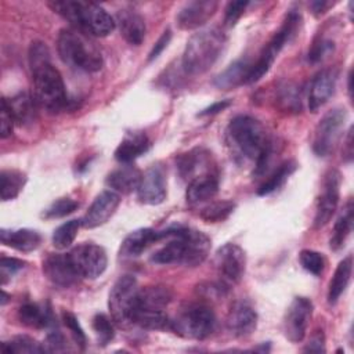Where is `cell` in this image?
Here are the masks:
<instances>
[{
	"mask_svg": "<svg viewBox=\"0 0 354 354\" xmlns=\"http://www.w3.org/2000/svg\"><path fill=\"white\" fill-rule=\"evenodd\" d=\"M58 55L64 64L84 72H97L102 68L104 59L95 43L83 32L73 28H64L57 37Z\"/></svg>",
	"mask_w": 354,
	"mask_h": 354,
	"instance_id": "5",
	"label": "cell"
},
{
	"mask_svg": "<svg viewBox=\"0 0 354 354\" xmlns=\"http://www.w3.org/2000/svg\"><path fill=\"white\" fill-rule=\"evenodd\" d=\"M325 336L322 330H317L308 340L304 351L307 353H325Z\"/></svg>",
	"mask_w": 354,
	"mask_h": 354,
	"instance_id": "50",
	"label": "cell"
},
{
	"mask_svg": "<svg viewBox=\"0 0 354 354\" xmlns=\"http://www.w3.org/2000/svg\"><path fill=\"white\" fill-rule=\"evenodd\" d=\"M120 203V196L112 189L102 191L95 196L93 203L82 218V225L86 228H95L105 224L116 212Z\"/></svg>",
	"mask_w": 354,
	"mask_h": 354,
	"instance_id": "16",
	"label": "cell"
},
{
	"mask_svg": "<svg viewBox=\"0 0 354 354\" xmlns=\"http://www.w3.org/2000/svg\"><path fill=\"white\" fill-rule=\"evenodd\" d=\"M142 173L133 163H122L118 169L112 170L106 177V184L118 194H130L137 191Z\"/></svg>",
	"mask_w": 354,
	"mask_h": 354,
	"instance_id": "24",
	"label": "cell"
},
{
	"mask_svg": "<svg viewBox=\"0 0 354 354\" xmlns=\"http://www.w3.org/2000/svg\"><path fill=\"white\" fill-rule=\"evenodd\" d=\"M353 272V257L346 256L336 267L328 288V303L335 304L346 292Z\"/></svg>",
	"mask_w": 354,
	"mask_h": 354,
	"instance_id": "31",
	"label": "cell"
},
{
	"mask_svg": "<svg viewBox=\"0 0 354 354\" xmlns=\"http://www.w3.org/2000/svg\"><path fill=\"white\" fill-rule=\"evenodd\" d=\"M62 321H64V325L71 332L72 339L75 340V343L82 350H84V347H86V335H84L77 318L75 317V314L71 313V311H62Z\"/></svg>",
	"mask_w": 354,
	"mask_h": 354,
	"instance_id": "43",
	"label": "cell"
},
{
	"mask_svg": "<svg viewBox=\"0 0 354 354\" xmlns=\"http://www.w3.org/2000/svg\"><path fill=\"white\" fill-rule=\"evenodd\" d=\"M68 254L80 278L95 279L106 270V252L102 246L93 242L80 243L75 246Z\"/></svg>",
	"mask_w": 354,
	"mask_h": 354,
	"instance_id": "10",
	"label": "cell"
},
{
	"mask_svg": "<svg viewBox=\"0 0 354 354\" xmlns=\"http://www.w3.org/2000/svg\"><path fill=\"white\" fill-rule=\"evenodd\" d=\"M218 191V178L216 173L203 174L188 183L185 198L191 206H198L213 199Z\"/></svg>",
	"mask_w": 354,
	"mask_h": 354,
	"instance_id": "25",
	"label": "cell"
},
{
	"mask_svg": "<svg viewBox=\"0 0 354 354\" xmlns=\"http://www.w3.org/2000/svg\"><path fill=\"white\" fill-rule=\"evenodd\" d=\"M235 209V203L232 201H220L212 202L201 209L199 216L207 223H220L224 221Z\"/></svg>",
	"mask_w": 354,
	"mask_h": 354,
	"instance_id": "38",
	"label": "cell"
},
{
	"mask_svg": "<svg viewBox=\"0 0 354 354\" xmlns=\"http://www.w3.org/2000/svg\"><path fill=\"white\" fill-rule=\"evenodd\" d=\"M43 272L50 282L61 288H69L80 278L68 253H50L43 261Z\"/></svg>",
	"mask_w": 354,
	"mask_h": 354,
	"instance_id": "17",
	"label": "cell"
},
{
	"mask_svg": "<svg viewBox=\"0 0 354 354\" xmlns=\"http://www.w3.org/2000/svg\"><path fill=\"white\" fill-rule=\"evenodd\" d=\"M333 48H335V44H333L332 40H329V39H319V40H317L311 46L307 58H308V61L311 64L321 62V61H324L326 57H329L332 54Z\"/></svg>",
	"mask_w": 354,
	"mask_h": 354,
	"instance_id": "44",
	"label": "cell"
},
{
	"mask_svg": "<svg viewBox=\"0 0 354 354\" xmlns=\"http://www.w3.org/2000/svg\"><path fill=\"white\" fill-rule=\"evenodd\" d=\"M80 225H82V220H76V218L61 224L58 228L54 230L53 245L61 250L69 248L73 243Z\"/></svg>",
	"mask_w": 354,
	"mask_h": 354,
	"instance_id": "37",
	"label": "cell"
},
{
	"mask_svg": "<svg viewBox=\"0 0 354 354\" xmlns=\"http://www.w3.org/2000/svg\"><path fill=\"white\" fill-rule=\"evenodd\" d=\"M93 329L97 335V339L100 342V344L105 346L108 344L113 336H115V332H113V325L111 322V319L105 315V314H95L94 318H93Z\"/></svg>",
	"mask_w": 354,
	"mask_h": 354,
	"instance_id": "42",
	"label": "cell"
},
{
	"mask_svg": "<svg viewBox=\"0 0 354 354\" xmlns=\"http://www.w3.org/2000/svg\"><path fill=\"white\" fill-rule=\"evenodd\" d=\"M216 267L224 283H238L246 268V254L236 243H225L216 252Z\"/></svg>",
	"mask_w": 354,
	"mask_h": 354,
	"instance_id": "13",
	"label": "cell"
},
{
	"mask_svg": "<svg viewBox=\"0 0 354 354\" xmlns=\"http://www.w3.org/2000/svg\"><path fill=\"white\" fill-rule=\"evenodd\" d=\"M311 315L313 301L301 296L295 297L288 306L282 321L285 337L292 343H300L306 337Z\"/></svg>",
	"mask_w": 354,
	"mask_h": 354,
	"instance_id": "11",
	"label": "cell"
},
{
	"mask_svg": "<svg viewBox=\"0 0 354 354\" xmlns=\"http://www.w3.org/2000/svg\"><path fill=\"white\" fill-rule=\"evenodd\" d=\"M173 300V293L167 286L152 285L145 286L138 290L136 308L140 310H152V311H165V308Z\"/></svg>",
	"mask_w": 354,
	"mask_h": 354,
	"instance_id": "27",
	"label": "cell"
},
{
	"mask_svg": "<svg viewBox=\"0 0 354 354\" xmlns=\"http://www.w3.org/2000/svg\"><path fill=\"white\" fill-rule=\"evenodd\" d=\"M278 102L281 106L290 112H297L301 108V98H300V90L295 84H285L281 87L278 94Z\"/></svg>",
	"mask_w": 354,
	"mask_h": 354,
	"instance_id": "40",
	"label": "cell"
},
{
	"mask_svg": "<svg viewBox=\"0 0 354 354\" xmlns=\"http://www.w3.org/2000/svg\"><path fill=\"white\" fill-rule=\"evenodd\" d=\"M166 173L160 165H152L148 167L141 177L137 188V198L145 205H159L166 199Z\"/></svg>",
	"mask_w": 354,
	"mask_h": 354,
	"instance_id": "15",
	"label": "cell"
},
{
	"mask_svg": "<svg viewBox=\"0 0 354 354\" xmlns=\"http://www.w3.org/2000/svg\"><path fill=\"white\" fill-rule=\"evenodd\" d=\"M138 290L137 279L133 275H123L113 283L108 297V308L116 325L127 326L133 324Z\"/></svg>",
	"mask_w": 354,
	"mask_h": 354,
	"instance_id": "8",
	"label": "cell"
},
{
	"mask_svg": "<svg viewBox=\"0 0 354 354\" xmlns=\"http://www.w3.org/2000/svg\"><path fill=\"white\" fill-rule=\"evenodd\" d=\"M227 140L236 155L254 162V173L264 171L271 156V141L264 126L249 115L235 116L227 127Z\"/></svg>",
	"mask_w": 354,
	"mask_h": 354,
	"instance_id": "2",
	"label": "cell"
},
{
	"mask_svg": "<svg viewBox=\"0 0 354 354\" xmlns=\"http://www.w3.org/2000/svg\"><path fill=\"white\" fill-rule=\"evenodd\" d=\"M1 100L6 102L11 116L17 124L26 126L36 120L39 104L35 100L33 94L22 91V93L15 94L11 98L3 97Z\"/></svg>",
	"mask_w": 354,
	"mask_h": 354,
	"instance_id": "23",
	"label": "cell"
},
{
	"mask_svg": "<svg viewBox=\"0 0 354 354\" xmlns=\"http://www.w3.org/2000/svg\"><path fill=\"white\" fill-rule=\"evenodd\" d=\"M14 119L6 105V102L1 100V122H0V137L4 140L11 136L12 129H14Z\"/></svg>",
	"mask_w": 354,
	"mask_h": 354,
	"instance_id": "48",
	"label": "cell"
},
{
	"mask_svg": "<svg viewBox=\"0 0 354 354\" xmlns=\"http://www.w3.org/2000/svg\"><path fill=\"white\" fill-rule=\"evenodd\" d=\"M18 318L24 325H26L29 328H35V329L46 328L50 324H53L51 310L46 306H41L37 303H30V301H28L19 307Z\"/></svg>",
	"mask_w": 354,
	"mask_h": 354,
	"instance_id": "32",
	"label": "cell"
},
{
	"mask_svg": "<svg viewBox=\"0 0 354 354\" xmlns=\"http://www.w3.org/2000/svg\"><path fill=\"white\" fill-rule=\"evenodd\" d=\"M177 169L180 176L187 181H191L192 178L203 174L213 173L210 170V155L202 148H195L187 153L180 155L177 159Z\"/></svg>",
	"mask_w": 354,
	"mask_h": 354,
	"instance_id": "21",
	"label": "cell"
},
{
	"mask_svg": "<svg viewBox=\"0 0 354 354\" xmlns=\"http://www.w3.org/2000/svg\"><path fill=\"white\" fill-rule=\"evenodd\" d=\"M230 101L228 100H223V101H217V102H214V104H212L210 106H207V108H205L203 111H201L199 113H198V116H207V115H216V113H218V112H221V111H224L225 108H228L230 106Z\"/></svg>",
	"mask_w": 354,
	"mask_h": 354,
	"instance_id": "51",
	"label": "cell"
},
{
	"mask_svg": "<svg viewBox=\"0 0 354 354\" xmlns=\"http://www.w3.org/2000/svg\"><path fill=\"white\" fill-rule=\"evenodd\" d=\"M346 122L347 111L344 108H333L321 118L313 138V151L317 156L325 158L335 151L343 136Z\"/></svg>",
	"mask_w": 354,
	"mask_h": 354,
	"instance_id": "9",
	"label": "cell"
},
{
	"mask_svg": "<svg viewBox=\"0 0 354 354\" xmlns=\"http://www.w3.org/2000/svg\"><path fill=\"white\" fill-rule=\"evenodd\" d=\"M227 37L218 28H206L189 37L181 58V66L189 76L207 72L221 55Z\"/></svg>",
	"mask_w": 354,
	"mask_h": 354,
	"instance_id": "4",
	"label": "cell"
},
{
	"mask_svg": "<svg viewBox=\"0 0 354 354\" xmlns=\"http://www.w3.org/2000/svg\"><path fill=\"white\" fill-rule=\"evenodd\" d=\"M332 6V3L330 1H313L311 4H310V7H311V10H313V12L315 14V15H319V14H324L325 11H326V8L328 7H330Z\"/></svg>",
	"mask_w": 354,
	"mask_h": 354,
	"instance_id": "53",
	"label": "cell"
},
{
	"mask_svg": "<svg viewBox=\"0 0 354 354\" xmlns=\"http://www.w3.org/2000/svg\"><path fill=\"white\" fill-rule=\"evenodd\" d=\"M218 3L214 0H194L184 4L177 12L178 28L192 30L205 25L217 11Z\"/></svg>",
	"mask_w": 354,
	"mask_h": 354,
	"instance_id": "18",
	"label": "cell"
},
{
	"mask_svg": "<svg viewBox=\"0 0 354 354\" xmlns=\"http://www.w3.org/2000/svg\"><path fill=\"white\" fill-rule=\"evenodd\" d=\"M250 66L252 62L249 59H236L214 77L213 84L220 90H231L246 84Z\"/></svg>",
	"mask_w": 354,
	"mask_h": 354,
	"instance_id": "28",
	"label": "cell"
},
{
	"mask_svg": "<svg viewBox=\"0 0 354 354\" xmlns=\"http://www.w3.org/2000/svg\"><path fill=\"white\" fill-rule=\"evenodd\" d=\"M183 245V266L196 267L202 264L210 252V238L198 230L187 227H174Z\"/></svg>",
	"mask_w": 354,
	"mask_h": 354,
	"instance_id": "14",
	"label": "cell"
},
{
	"mask_svg": "<svg viewBox=\"0 0 354 354\" xmlns=\"http://www.w3.org/2000/svg\"><path fill=\"white\" fill-rule=\"evenodd\" d=\"M257 326V313L248 300H236L227 315V328L235 337L249 336Z\"/></svg>",
	"mask_w": 354,
	"mask_h": 354,
	"instance_id": "19",
	"label": "cell"
},
{
	"mask_svg": "<svg viewBox=\"0 0 354 354\" xmlns=\"http://www.w3.org/2000/svg\"><path fill=\"white\" fill-rule=\"evenodd\" d=\"M48 6L53 11L66 19L73 29L86 35L104 37L116 26L115 19L100 4L82 0H55Z\"/></svg>",
	"mask_w": 354,
	"mask_h": 354,
	"instance_id": "3",
	"label": "cell"
},
{
	"mask_svg": "<svg viewBox=\"0 0 354 354\" xmlns=\"http://www.w3.org/2000/svg\"><path fill=\"white\" fill-rule=\"evenodd\" d=\"M248 1H230L225 7V17H224V22L227 26H234L236 24V21L242 17L243 11L248 7Z\"/></svg>",
	"mask_w": 354,
	"mask_h": 354,
	"instance_id": "45",
	"label": "cell"
},
{
	"mask_svg": "<svg viewBox=\"0 0 354 354\" xmlns=\"http://www.w3.org/2000/svg\"><path fill=\"white\" fill-rule=\"evenodd\" d=\"M160 231L152 228H138L130 232L120 246V256L123 257H137L145 252L151 245L160 241Z\"/></svg>",
	"mask_w": 354,
	"mask_h": 354,
	"instance_id": "26",
	"label": "cell"
},
{
	"mask_svg": "<svg viewBox=\"0 0 354 354\" xmlns=\"http://www.w3.org/2000/svg\"><path fill=\"white\" fill-rule=\"evenodd\" d=\"M296 170V163L292 160H288L285 163H282L257 189V194L260 196L268 195L274 191H277L281 185H283V183L288 180V177Z\"/></svg>",
	"mask_w": 354,
	"mask_h": 354,
	"instance_id": "36",
	"label": "cell"
},
{
	"mask_svg": "<svg viewBox=\"0 0 354 354\" xmlns=\"http://www.w3.org/2000/svg\"><path fill=\"white\" fill-rule=\"evenodd\" d=\"M170 39H171V32L170 29H166L162 36L158 39V41L153 44L152 50L149 51L148 54V61H153L155 58H158L160 55V53L167 47V44L170 43Z\"/></svg>",
	"mask_w": 354,
	"mask_h": 354,
	"instance_id": "49",
	"label": "cell"
},
{
	"mask_svg": "<svg viewBox=\"0 0 354 354\" xmlns=\"http://www.w3.org/2000/svg\"><path fill=\"white\" fill-rule=\"evenodd\" d=\"M43 348L44 353H59L66 350V343H65V337L62 336V333L59 330H51L46 340L43 342Z\"/></svg>",
	"mask_w": 354,
	"mask_h": 354,
	"instance_id": "46",
	"label": "cell"
},
{
	"mask_svg": "<svg viewBox=\"0 0 354 354\" xmlns=\"http://www.w3.org/2000/svg\"><path fill=\"white\" fill-rule=\"evenodd\" d=\"M216 326L213 310L205 303H189L183 307L174 318L170 319L169 328L178 336L191 340H203L212 335Z\"/></svg>",
	"mask_w": 354,
	"mask_h": 354,
	"instance_id": "6",
	"label": "cell"
},
{
	"mask_svg": "<svg viewBox=\"0 0 354 354\" xmlns=\"http://www.w3.org/2000/svg\"><path fill=\"white\" fill-rule=\"evenodd\" d=\"M26 176L19 170H1L0 173V196L1 201H12L22 191Z\"/></svg>",
	"mask_w": 354,
	"mask_h": 354,
	"instance_id": "34",
	"label": "cell"
},
{
	"mask_svg": "<svg viewBox=\"0 0 354 354\" xmlns=\"http://www.w3.org/2000/svg\"><path fill=\"white\" fill-rule=\"evenodd\" d=\"M337 82V73L335 69H322L319 71L310 84L308 91V109L311 112H317L322 108L329 98L333 95Z\"/></svg>",
	"mask_w": 354,
	"mask_h": 354,
	"instance_id": "20",
	"label": "cell"
},
{
	"mask_svg": "<svg viewBox=\"0 0 354 354\" xmlns=\"http://www.w3.org/2000/svg\"><path fill=\"white\" fill-rule=\"evenodd\" d=\"M343 159L346 162H351L353 159V127L347 131V138H346V145L343 149Z\"/></svg>",
	"mask_w": 354,
	"mask_h": 354,
	"instance_id": "52",
	"label": "cell"
},
{
	"mask_svg": "<svg viewBox=\"0 0 354 354\" xmlns=\"http://www.w3.org/2000/svg\"><path fill=\"white\" fill-rule=\"evenodd\" d=\"M340 184H342V174L337 170H329L325 174L324 184H322V194L318 198L315 216L313 225L315 230L325 227L332 216L336 212L339 196H340Z\"/></svg>",
	"mask_w": 354,
	"mask_h": 354,
	"instance_id": "12",
	"label": "cell"
},
{
	"mask_svg": "<svg viewBox=\"0 0 354 354\" xmlns=\"http://www.w3.org/2000/svg\"><path fill=\"white\" fill-rule=\"evenodd\" d=\"M1 351L7 354H37L44 353V348L43 343H39L26 335H21L12 337L10 342H3Z\"/></svg>",
	"mask_w": 354,
	"mask_h": 354,
	"instance_id": "35",
	"label": "cell"
},
{
	"mask_svg": "<svg viewBox=\"0 0 354 354\" xmlns=\"http://www.w3.org/2000/svg\"><path fill=\"white\" fill-rule=\"evenodd\" d=\"M299 260L301 267L308 271L313 275H321L325 268V257L322 253L311 250V249H303L299 254Z\"/></svg>",
	"mask_w": 354,
	"mask_h": 354,
	"instance_id": "39",
	"label": "cell"
},
{
	"mask_svg": "<svg viewBox=\"0 0 354 354\" xmlns=\"http://www.w3.org/2000/svg\"><path fill=\"white\" fill-rule=\"evenodd\" d=\"M79 207V203L69 198H61L53 202L43 213L44 218H59L73 213Z\"/></svg>",
	"mask_w": 354,
	"mask_h": 354,
	"instance_id": "41",
	"label": "cell"
},
{
	"mask_svg": "<svg viewBox=\"0 0 354 354\" xmlns=\"http://www.w3.org/2000/svg\"><path fill=\"white\" fill-rule=\"evenodd\" d=\"M115 24L118 25L120 35L124 40L133 46H140L145 37V21L134 10L124 8L116 12Z\"/></svg>",
	"mask_w": 354,
	"mask_h": 354,
	"instance_id": "22",
	"label": "cell"
},
{
	"mask_svg": "<svg viewBox=\"0 0 354 354\" xmlns=\"http://www.w3.org/2000/svg\"><path fill=\"white\" fill-rule=\"evenodd\" d=\"M29 68L33 83V97L39 106L57 113L68 106L64 79L59 71L51 64L50 51L43 41H33L29 47Z\"/></svg>",
	"mask_w": 354,
	"mask_h": 354,
	"instance_id": "1",
	"label": "cell"
},
{
	"mask_svg": "<svg viewBox=\"0 0 354 354\" xmlns=\"http://www.w3.org/2000/svg\"><path fill=\"white\" fill-rule=\"evenodd\" d=\"M1 242L12 249H17L19 252H32L39 248L41 242V236L37 231L22 228L15 231H7L1 230L0 232Z\"/></svg>",
	"mask_w": 354,
	"mask_h": 354,
	"instance_id": "30",
	"label": "cell"
},
{
	"mask_svg": "<svg viewBox=\"0 0 354 354\" xmlns=\"http://www.w3.org/2000/svg\"><path fill=\"white\" fill-rule=\"evenodd\" d=\"M25 261L14 259V257H1L0 259V272H1V282H6L7 277H12L17 271L22 270Z\"/></svg>",
	"mask_w": 354,
	"mask_h": 354,
	"instance_id": "47",
	"label": "cell"
},
{
	"mask_svg": "<svg viewBox=\"0 0 354 354\" xmlns=\"http://www.w3.org/2000/svg\"><path fill=\"white\" fill-rule=\"evenodd\" d=\"M7 300H8V295L3 290V297H1V306H4L6 303H7Z\"/></svg>",
	"mask_w": 354,
	"mask_h": 354,
	"instance_id": "54",
	"label": "cell"
},
{
	"mask_svg": "<svg viewBox=\"0 0 354 354\" xmlns=\"http://www.w3.org/2000/svg\"><path fill=\"white\" fill-rule=\"evenodd\" d=\"M149 145V140L145 134H130L124 140H122V142L115 149V159L120 163H133L134 159L148 151Z\"/></svg>",
	"mask_w": 354,
	"mask_h": 354,
	"instance_id": "29",
	"label": "cell"
},
{
	"mask_svg": "<svg viewBox=\"0 0 354 354\" xmlns=\"http://www.w3.org/2000/svg\"><path fill=\"white\" fill-rule=\"evenodd\" d=\"M353 201L348 199L333 225L332 236L329 241V246L332 250H339L340 248H343L347 236L350 235L353 228Z\"/></svg>",
	"mask_w": 354,
	"mask_h": 354,
	"instance_id": "33",
	"label": "cell"
},
{
	"mask_svg": "<svg viewBox=\"0 0 354 354\" xmlns=\"http://www.w3.org/2000/svg\"><path fill=\"white\" fill-rule=\"evenodd\" d=\"M299 22H300V15L296 11H290L286 15L281 28L274 33L271 40L267 43V46L260 53V57L257 58V61L252 62V66H250V71H249V75L246 79V84L260 80L270 71L271 65L274 64L275 58L278 57V54L281 53L283 46L296 33Z\"/></svg>",
	"mask_w": 354,
	"mask_h": 354,
	"instance_id": "7",
	"label": "cell"
}]
</instances>
